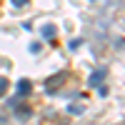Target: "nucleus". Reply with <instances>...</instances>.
<instances>
[{"label":"nucleus","mask_w":125,"mask_h":125,"mask_svg":"<svg viewBox=\"0 0 125 125\" xmlns=\"http://www.w3.org/2000/svg\"><path fill=\"white\" fill-rule=\"evenodd\" d=\"M10 108L15 110V118H18V120H28L30 115H33V108H30V105H25V103H20L18 98H13V100H10Z\"/></svg>","instance_id":"f257e3e1"},{"label":"nucleus","mask_w":125,"mask_h":125,"mask_svg":"<svg viewBox=\"0 0 125 125\" xmlns=\"http://www.w3.org/2000/svg\"><path fill=\"white\" fill-rule=\"evenodd\" d=\"M62 80H68V70H60L58 75H53V78H48V83H45V93H48V95H53L55 90H60V85H62Z\"/></svg>","instance_id":"f03ea898"},{"label":"nucleus","mask_w":125,"mask_h":125,"mask_svg":"<svg viewBox=\"0 0 125 125\" xmlns=\"http://www.w3.org/2000/svg\"><path fill=\"white\" fill-rule=\"evenodd\" d=\"M105 75H108V68H98V70L90 75L88 85H90V88H100V85H103V80H105Z\"/></svg>","instance_id":"7ed1b4c3"},{"label":"nucleus","mask_w":125,"mask_h":125,"mask_svg":"<svg viewBox=\"0 0 125 125\" xmlns=\"http://www.w3.org/2000/svg\"><path fill=\"white\" fill-rule=\"evenodd\" d=\"M30 90H33V85H30V80H28V78L18 80V98H25V95H30Z\"/></svg>","instance_id":"20e7f679"},{"label":"nucleus","mask_w":125,"mask_h":125,"mask_svg":"<svg viewBox=\"0 0 125 125\" xmlns=\"http://www.w3.org/2000/svg\"><path fill=\"white\" fill-rule=\"evenodd\" d=\"M40 35H43V38H55L58 30H55V25H43V28H40Z\"/></svg>","instance_id":"39448f33"},{"label":"nucleus","mask_w":125,"mask_h":125,"mask_svg":"<svg viewBox=\"0 0 125 125\" xmlns=\"http://www.w3.org/2000/svg\"><path fill=\"white\" fill-rule=\"evenodd\" d=\"M80 45H83V40H80V38H73V40H70V50H78Z\"/></svg>","instance_id":"423d86ee"},{"label":"nucleus","mask_w":125,"mask_h":125,"mask_svg":"<svg viewBox=\"0 0 125 125\" xmlns=\"http://www.w3.org/2000/svg\"><path fill=\"white\" fill-rule=\"evenodd\" d=\"M68 113H73V115H80L83 108H80V105H68Z\"/></svg>","instance_id":"0eeeda50"},{"label":"nucleus","mask_w":125,"mask_h":125,"mask_svg":"<svg viewBox=\"0 0 125 125\" xmlns=\"http://www.w3.org/2000/svg\"><path fill=\"white\" fill-rule=\"evenodd\" d=\"M28 50H30L33 55H38V53H40V43H30V48H28Z\"/></svg>","instance_id":"6e6552de"},{"label":"nucleus","mask_w":125,"mask_h":125,"mask_svg":"<svg viewBox=\"0 0 125 125\" xmlns=\"http://www.w3.org/2000/svg\"><path fill=\"white\" fill-rule=\"evenodd\" d=\"M5 90H8V80L0 78V95H5Z\"/></svg>","instance_id":"1a4fd4ad"}]
</instances>
